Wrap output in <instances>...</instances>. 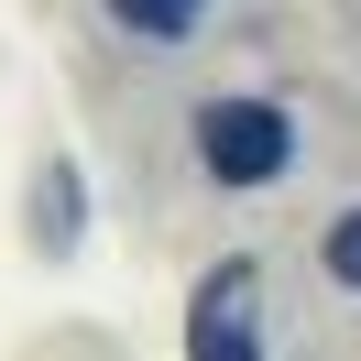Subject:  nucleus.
<instances>
[{
  "instance_id": "1",
  "label": "nucleus",
  "mask_w": 361,
  "mask_h": 361,
  "mask_svg": "<svg viewBox=\"0 0 361 361\" xmlns=\"http://www.w3.org/2000/svg\"><path fill=\"white\" fill-rule=\"evenodd\" d=\"M197 164L219 186H274L295 164V121L274 110V99H208L197 110Z\"/></svg>"
},
{
  "instance_id": "2",
  "label": "nucleus",
  "mask_w": 361,
  "mask_h": 361,
  "mask_svg": "<svg viewBox=\"0 0 361 361\" xmlns=\"http://www.w3.org/2000/svg\"><path fill=\"white\" fill-rule=\"evenodd\" d=\"M186 361H263V274L230 252L186 295Z\"/></svg>"
},
{
  "instance_id": "3",
  "label": "nucleus",
  "mask_w": 361,
  "mask_h": 361,
  "mask_svg": "<svg viewBox=\"0 0 361 361\" xmlns=\"http://www.w3.org/2000/svg\"><path fill=\"white\" fill-rule=\"evenodd\" d=\"M110 23L142 33V44H186V33L208 23V0H110Z\"/></svg>"
},
{
  "instance_id": "4",
  "label": "nucleus",
  "mask_w": 361,
  "mask_h": 361,
  "mask_svg": "<svg viewBox=\"0 0 361 361\" xmlns=\"http://www.w3.org/2000/svg\"><path fill=\"white\" fill-rule=\"evenodd\" d=\"M317 263H329V285H339V295H361V208H339V219H329Z\"/></svg>"
},
{
  "instance_id": "5",
  "label": "nucleus",
  "mask_w": 361,
  "mask_h": 361,
  "mask_svg": "<svg viewBox=\"0 0 361 361\" xmlns=\"http://www.w3.org/2000/svg\"><path fill=\"white\" fill-rule=\"evenodd\" d=\"M66 241H77V176L55 164L44 176V252H66Z\"/></svg>"
}]
</instances>
